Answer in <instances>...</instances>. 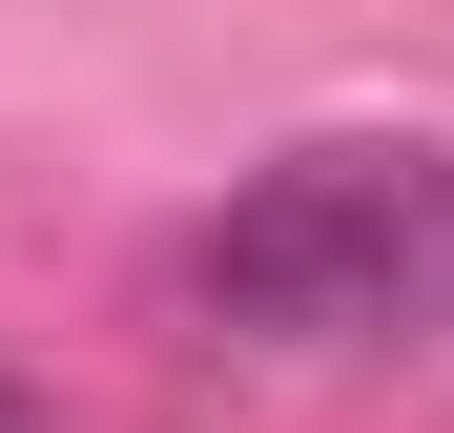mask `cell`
I'll use <instances>...</instances> for the list:
<instances>
[{
	"label": "cell",
	"mask_w": 454,
	"mask_h": 433,
	"mask_svg": "<svg viewBox=\"0 0 454 433\" xmlns=\"http://www.w3.org/2000/svg\"><path fill=\"white\" fill-rule=\"evenodd\" d=\"M186 310L248 351H351L454 310V166L434 144H289L269 186H227L186 228Z\"/></svg>",
	"instance_id": "obj_1"
},
{
	"label": "cell",
	"mask_w": 454,
	"mask_h": 433,
	"mask_svg": "<svg viewBox=\"0 0 454 433\" xmlns=\"http://www.w3.org/2000/svg\"><path fill=\"white\" fill-rule=\"evenodd\" d=\"M0 433H42V392H0Z\"/></svg>",
	"instance_id": "obj_2"
}]
</instances>
